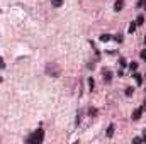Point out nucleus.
Returning a JSON list of instances; mask_svg holds the SVG:
<instances>
[{
  "instance_id": "16",
  "label": "nucleus",
  "mask_w": 146,
  "mask_h": 144,
  "mask_svg": "<svg viewBox=\"0 0 146 144\" xmlns=\"http://www.w3.org/2000/svg\"><path fill=\"white\" fill-rule=\"evenodd\" d=\"M0 81H2V78H0Z\"/></svg>"
},
{
  "instance_id": "5",
  "label": "nucleus",
  "mask_w": 146,
  "mask_h": 144,
  "mask_svg": "<svg viewBox=\"0 0 146 144\" xmlns=\"http://www.w3.org/2000/svg\"><path fill=\"white\" fill-rule=\"evenodd\" d=\"M102 73H104V80H106V81L109 83L110 80H112V73H110L109 70H104V71H102Z\"/></svg>"
},
{
  "instance_id": "6",
  "label": "nucleus",
  "mask_w": 146,
  "mask_h": 144,
  "mask_svg": "<svg viewBox=\"0 0 146 144\" xmlns=\"http://www.w3.org/2000/svg\"><path fill=\"white\" fill-rule=\"evenodd\" d=\"M63 2H65V0H51V5H53V7H61Z\"/></svg>"
},
{
  "instance_id": "9",
  "label": "nucleus",
  "mask_w": 146,
  "mask_h": 144,
  "mask_svg": "<svg viewBox=\"0 0 146 144\" xmlns=\"http://www.w3.org/2000/svg\"><path fill=\"white\" fill-rule=\"evenodd\" d=\"M134 78H136V81L141 85V81H143V78H141V75H138V73H134Z\"/></svg>"
},
{
  "instance_id": "2",
  "label": "nucleus",
  "mask_w": 146,
  "mask_h": 144,
  "mask_svg": "<svg viewBox=\"0 0 146 144\" xmlns=\"http://www.w3.org/2000/svg\"><path fill=\"white\" fill-rule=\"evenodd\" d=\"M46 73H48L49 76H53V78H58V76L61 75V68H60V65H58V63L51 61V63H48V65H46Z\"/></svg>"
},
{
  "instance_id": "1",
  "label": "nucleus",
  "mask_w": 146,
  "mask_h": 144,
  "mask_svg": "<svg viewBox=\"0 0 146 144\" xmlns=\"http://www.w3.org/2000/svg\"><path fill=\"white\" fill-rule=\"evenodd\" d=\"M42 141H44V131H42V129L34 131V132L27 137V144H41Z\"/></svg>"
},
{
  "instance_id": "4",
  "label": "nucleus",
  "mask_w": 146,
  "mask_h": 144,
  "mask_svg": "<svg viewBox=\"0 0 146 144\" xmlns=\"http://www.w3.org/2000/svg\"><path fill=\"white\" fill-rule=\"evenodd\" d=\"M122 7H124V0H117V2H115V5H114L115 12H121V10H122Z\"/></svg>"
},
{
  "instance_id": "13",
  "label": "nucleus",
  "mask_w": 146,
  "mask_h": 144,
  "mask_svg": "<svg viewBox=\"0 0 146 144\" xmlns=\"http://www.w3.org/2000/svg\"><path fill=\"white\" fill-rule=\"evenodd\" d=\"M88 85H90V90H94V80H92V78L88 80Z\"/></svg>"
},
{
  "instance_id": "3",
  "label": "nucleus",
  "mask_w": 146,
  "mask_h": 144,
  "mask_svg": "<svg viewBox=\"0 0 146 144\" xmlns=\"http://www.w3.org/2000/svg\"><path fill=\"white\" fill-rule=\"evenodd\" d=\"M143 110H145V108H143V105H141L139 108H136V110H134V114H133V120H138V119H141V115H143Z\"/></svg>"
},
{
  "instance_id": "14",
  "label": "nucleus",
  "mask_w": 146,
  "mask_h": 144,
  "mask_svg": "<svg viewBox=\"0 0 146 144\" xmlns=\"http://www.w3.org/2000/svg\"><path fill=\"white\" fill-rule=\"evenodd\" d=\"M0 68H5V61H3L2 58H0Z\"/></svg>"
},
{
  "instance_id": "8",
  "label": "nucleus",
  "mask_w": 146,
  "mask_h": 144,
  "mask_svg": "<svg viewBox=\"0 0 146 144\" xmlns=\"http://www.w3.org/2000/svg\"><path fill=\"white\" fill-rule=\"evenodd\" d=\"M112 134H114V126H109V129H107V136L112 137Z\"/></svg>"
},
{
  "instance_id": "10",
  "label": "nucleus",
  "mask_w": 146,
  "mask_h": 144,
  "mask_svg": "<svg viewBox=\"0 0 146 144\" xmlns=\"http://www.w3.org/2000/svg\"><path fill=\"white\" fill-rule=\"evenodd\" d=\"M133 144H143V137H136V139L133 141Z\"/></svg>"
},
{
  "instance_id": "11",
  "label": "nucleus",
  "mask_w": 146,
  "mask_h": 144,
  "mask_svg": "<svg viewBox=\"0 0 146 144\" xmlns=\"http://www.w3.org/2000/svg\"><path fill=\"white\" fill-rule=\"evenodd\" d=\"M134 29H136V24H131V26H129V32L133 34V32H134Z\"/></svg>"
},
{
  "instance_id": "7",
  "label": "nucleus",
  "mask_w": 146,
  "mask_h": 144,
  "mask_svg": "<svg viewBox=\"0 0 146 144\" xmlns=\"http://www.w3.org/2000/svg\"><path fill=\"white\" fill-rule=\"evenodd\" d=\"M143 22H145V15L136 17V24H138V26H143Z\"/></svg>"
},
{
  "instance_id": "15",
  "label": "nucleus",
  "mask_w": 146,
  "mask_h": 144,
  "mask_svg": "<svg viewBox=\"0 0 146 144\" xmlns=\"http://www.w3.org/2000/svg\"><path fill=\"white\" fill-rule=\"evenodd\" d=\"M145 58H146V51L143 49V51H141V59H145Z\"/></svg>"
},
{
  "instance_id": "12",
  "label": "nucleus",
  "mask_w": 146,
  "mask_h": 144,
  "mask_svg": "<svg viewBox=\"0 0 146 144\" xmlns=\"http://www.w3.org/2000/svg\"><path fill=\"white\" fill-rule=\"evenodd\" d=\"M143 3H145V0H138V3H136V7L139 9V7H143Z\"/></svg>"
}]
</instances>
